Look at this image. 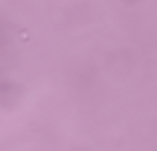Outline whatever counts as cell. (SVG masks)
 <instances>
[]
</instances>
